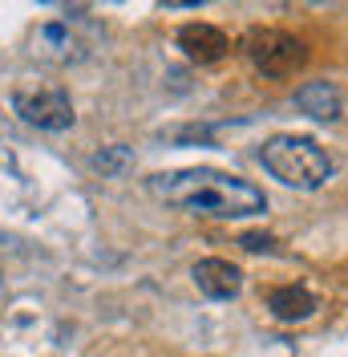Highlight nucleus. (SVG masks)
Returning a JSON list of instances; mask_svg holds the SVG:
<instances>
[{
  "label": "nucleus",
  "instance_id": "7ed1b4c3",
  "mask_svg": "<svg viewBox=\"0 0 348 357\" xmlns=\"http://www.w3.org/2000/svg\"><path fill=\"white\" fill-rule=\"evenodd\" d=\"M243 49H247L251 66L260 69L263 77H271V82L292 77L308 61V45L300 37H292V33H283V29H251L243 37Z\"/></svg>",
  "mask_w": 348,
  "mask_h": 357
},
{
  "label": "nucleus",
  "instance_id": "1a4fd4ad",
  "mask_svg": "<svg viewBox=\"0 0 348 357\" xmlns=\"http://www.w3.org/2000/svg\"><path fill=\"white\" fill-rule=\"evenodd\" d=\"M93 167L106 178H126L134 171V151L130 146H102V151L93 155Z\"/></svg>",
  "mask_w": 348,
  "mask_h": 357
},
{
  "label": "nucleus",
  "instance_id": "423d86ee",
  "mask_svg": "<svg viewBox=\"0 0 348 357\" xmlns=\"http://www.w3.org/2000/svg\"><path fill=\"white\" fill-rule=\"evenodd\" d=\"M178 49L191 57V61H198V66H211V61H219L231 45H227V33L223 29H215V24L207 21H191L178 29Z\"/></svg>",
  "mask_w": 348,
  "mask_h": 357
},
{
  "label": "nucleus",
  "instance_id": "f03ea898",
  "mask_svg": "<svg viewBox=\"0 0 348 357\" xmlns=\"http://www.w3.org/2000/svg\"><path fill=\"white\" fill-rule=\"evenodd\" d=\"M260 162L271 178H280L283 187H296V191H320L332 178L328 151L316 138H304V134H276V138H267L260 151Z\"/></svg>",
  "mask_w": 348,
  "mask_h": 357
},
{
  "label": "nucleus",
  "instance_id": "0eeeda50",
  "mask_svg": "<svg viewBox=\"0 0 348 357\" xmlns=\"http://www.w3.org/2000/svg\"><path fill=\"white\" fill-rule=\"evenodd\" d=\"M296 106L316 118V122H340L345 114V93L332 86V82H304L296 89Z\"/></svg>",
  "mask_w": 348,
  "mask_h": 357
},
{
  "label": "nucleus",
  "instance_id": "6e6552de",
  "mask_svg": "<svg viewBox=\"0 0 348 357\" xmlns=\"http://www.w3.org/2000/svg\"><path fill=\"white\" fill-rule=\"evenodd\" d=\"M267 309H271L276 321L296 325V321H308V317L316 312V296L308 289H300V284H283V289H276L267 296Z\"/></svg>",
  "mask_w": 348,
  "mask_h": 357
},
{
  "label": "nucleus",
  "instance_id": "f8f14e48",
  "mask_svg": "<svg viewBox=\"0 0 348 357\" xmlns=\"http://www.w3.org/2000/svg\"><path fill=\"white\" fill-rule=\"evenodd\" d=\"M4 296H8V284H4V272H0V301H4Z\"/></svg>",
  "mask_w": 348,
  "mask_h": 357
},
{
  "label": "nucleus",
  "instance_id": "f257e3e1",
  "mask_svg": "<svg viewBox=\"0 0 348 357\" xmlns=\"http://www.w3.org/2000/svg\"><path fill=\"white\" fill-rule=\"evenodd\" d=\"M154 199L171 203L187 215L203 220H251L267 211V195L255 183L211 167H191V171H162L146 178Z\"/></svg>",
  "mask_w": 348,
  "mask_h": 357
},
{
  "label": "nucleus",
  "instance_id": "9d476101",
  "mask_svg": "<svg viewBox=\"0 0 348 357\" xmlns=\"http://www.w3.org/2000/svg\"><path fill=\"white\" fill-rule=\"evenodd\" d=\"M239 244L247 248V252H276V240H271V236H260V231H247V236H239Z\"/></svg>",
  "mask_w": 348,
  "mask_h": 357
},
{
  "label": "nucleus",
  "instance_id": "39448f33",
  "mask_svg": "<svg viewBox=\"0 0 348 357\" xmlns=\"http://www.w3.org/2000/svg\"><path fill=\"white\" fill-rule=\"evenodd\" d=\"M191 276H195L198 292L211 296V301H231V296H239V289H243V272L231 264V260H219V256L198 260Z\"/></svg>",
  "mask_w": 348,
  "mask_h": 357
},
{
  "label": "nucleus",
  "instance_id": "20e7f679",
  "mask_svg": "<svg viewBox=\"0 0 348 357\" xmlns=\"http://www.w3.org/2000/svg\"><path fill=\"white\" fill-rule=\"evenodd\" d=\"M13 106L29 126H37L45 134H61L73 126V102L61 86H21L13 93Z\"/></svg>",
  "mask_w": 348,
  "mask_h": 357
},
{
  "label": "nucleus",
  "instance_id": "9b49d317",
  "mask_svg": "<svg viewBox=\"0 0 348 357\" xmlns=\"http://www.w3.org/2000/svg\"><path fill=\"white\" fill-rule=\"evenodd\" d=\"M166 8H191V4H203V0H162Z\"/></svg>",
  "mask_w": 348,
  "mask_h": 357
}]
</instances>
